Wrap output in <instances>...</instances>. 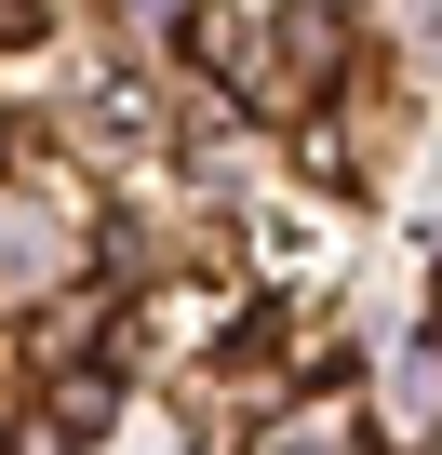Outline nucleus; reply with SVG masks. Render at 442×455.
<instances>
[{
    "label": "nucleus",
    "mask_w": 442,
    "mask_h": 455,
    "mask_svg": "<svg viewBox=\"0 0 442 455\" xmlns=\"http://www.w3.org/2000/svg\"><path fill=\"white\" fill-rule=\"evenodd\" d=\"M295 68H349V0H295Z\"/></svg>",
    "instance_id": "nucleus-1"
},
{
    "label": "nucleus",
    "mask_w": 442,
    "mask_h": 455,
    "mask_svg": "<svg viewBox=\"0 0 442 455\" xmlns=\"http://www.w3.org/2000/svg\"><path fill=\"white\" fill-rule=\"evenodd\" d=\"M108 402H121L108 375H68V388H54V428H108Z\"/></svg>",
    "instance_id": "nucleus-2"
},
{
    "label": "nucleus",
    "mask_w": 442,
    "mask_h": 455,
    "mask_svg": "<svg viewBox=\"0 0 442 455\" xmlns=\"http://www.w3.org/2000/svg\"><path fill=\"white\" fill-rule=\"evenodd\" d=\"M429 348H442V295H429Z\"/></svg>",
    "instance_id": "nucleus-3"
}]
</instances>
